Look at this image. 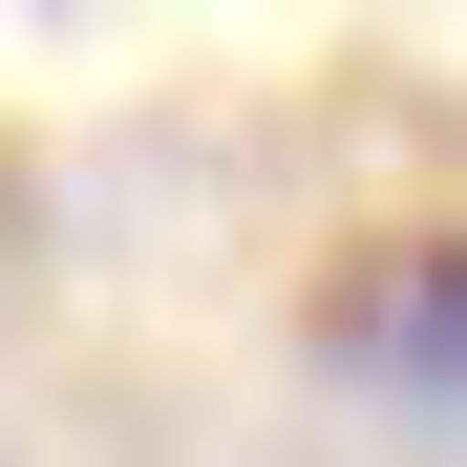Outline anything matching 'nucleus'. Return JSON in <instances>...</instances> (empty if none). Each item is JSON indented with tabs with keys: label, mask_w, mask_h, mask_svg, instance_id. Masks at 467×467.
<instances>
[{
	"label": "nucleus",
	"mask_w": 467,
	"mask_h": 467,
	"mask_svg": "<svg viewBox=\"0 0 467 467\" xmlns=\"http://www.w3.org/2000/svg\"><path fill=\"white\" fill-rule=\"evenodd\" d=\"M319 361L382 404H467V234H382L319 276Z\"/></svg>",
	"instance_id": "nucleus-1"
}]
</instances>
